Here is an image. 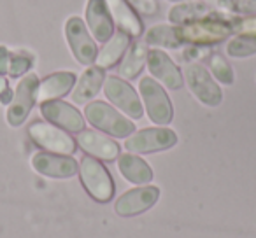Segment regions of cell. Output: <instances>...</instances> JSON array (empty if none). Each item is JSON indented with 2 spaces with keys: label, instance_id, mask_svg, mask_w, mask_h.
<instances>
[{
  "label": "cell",
  "instance_id": "obj_12",
  "mask_svg": "<svg viewBox=\"0 0 256 238\" xmlns=\"http://www.w3.org/2000/svg\"><path fill=\"white\" fill-rule=\"evenodd\" d=\"M158 198H160V189L154 186L132 189V191L124 193L116 202V214L121 217H132L142 214L150 210L158 202Z\"/></svg>",
  "mask_w": 256,
  "mask_h": 238
},
{
  "label": "cell",
  "instance_id": "obj_5",
  "mask_svg": "<svg viewBox=\"0 0 256 238\" xmlns=\"http://www.w3.org/2000/svg\"><path fill=\"white\" fill-rule=\"evenodd\" d=\"M39 79L36 74H28L20 81L16 93L12 96L11 107L8 110V123L11 126H22L28 117L30 110L37 102V91H39Z\"/></svg>",
  "mask_w": 256,
  "mask_h": 238
},
{
  "label": "cell",
  "instance_id": "obj_2",
  "mask_svg": "<svg viewBox=\"0 0 256 238\" xmlns=\"http://www.w3.org/2000/svg\"><path fill=\"white\" fill-rule=\"evenodd\" d=\"M79 174H81L82 186L93 200L100 203L110 202V198L114 196V182L107 168L100 161H96L95 158L84 156L79 165Z\"/></svg>",
  "mask_w": 256,
  "mask_h": 238
},
{
  "label": "cell",
  "instance_id": "obj_10",
  "mask_svg": "<svg viewBox=\"0 0 256 238\" xmlns=\"http://www.w3.org/2000/svg\"><path fill=\"white\" fill-rule=\"evenodd\" d=\"M104 91H106L107 98L116 107H120L124 114H128L134 119H140L142 117V103H140L136 89L128 84V82L121 81L120 77L110 75L104 82Z\"/></svg>",
  "mask_w": 256,
  "mask_h": 238
},
{
  "label": "cell",
  "instance_id": "obj_27",
  "mask_svg": "<svg viewBox=\"0 0 256 238\" xmlns=\"http://www.w3.org/2000/svg\"><path fill=\"white\" fill-rule=\"evenodd\" d=\"M210 68H212V74L216 75L218 81H221L223 84H232L234 82V70L226 63L223 56L220 54H214L210 56Z\"/></svg>",
  "mask_w": 256,
  "mask_h": 238
},
{
  "label": "cell",
  "instance_id": "obj_21",
  "mask_svg": "<svg viewBox=\"0 0 256 238\" xmlns=\"http://www.w3.org/2000/svg\"><path fill=\"white\" fill-rule=\"evenodd\" d=\"M130 44V35H126L124 32H116L107 44L104 46V49L96 56V67L100 68H110L120 61V58L123 56V53L128 49Z\"/></svg>",
  "mask_w": 256,
  "mask_h": 238
},
{
  "label": "cell",
  "instance_id": "obj_25",
  "mask_svg": "<svg viewBox=\"0 0 256 238\" xmlns=\"http://www.w3.org/2000/svg\"><path fill=\"white\" fill-rule=\"evenodd\" d=\"M226 53L232 58H244L256 54V33H242L228 42Z\"/></svg>",
  "mask_w": 256,
  "mask_h": 238
},
{
  "label": "cell",
  "instance_id": "obj_26",
  "mask_svg": "<svg viewBox=\"0 0 256 238\" xmlns=\"http://www.w3.org/2000/svg\"><path fill=\"white\" fill-rule=\"evenodd\" d=\"M218 7L230 14H256V0H218Z\"/></svg>",
  "mask_w": 256,
  "mask_h": 238
},
{
  "label": "cell",
  "instance_id": "obj_16",
  "mask_svg": "<svg viewBox=\"0 0 256 238\" xmlns=\"http://www.w3.org/2000/svg\"><path fill=\"white\" fill-rule=\"evenodd\" d=\"M78 144L84 153L100 158V160L112 161L114 158L120 156V146H118L114 140L107 139L102 133L93 132V130L79 132Z\"/></svg>",
  "mask_w": 256,
  "mask_h": 238
},
{
  "label": "cell",
  "instance_id": "obj_29",
  "mask_svg": "<svg viewBox=\"0 0 256 238\" xmlns=\"http://www.w3.org/2000/svg\"><path fill=\"white\" fill-rule=\"evenodd\" d=\"M128 2H130L137 11H140L146 16H153L154 12L158 11L156 2H153V0H128Z\"/></svg>",
  "mask_w": 256,
  "mask_h": 238
},
{
  "label": "cell",
  "instance_id": "obj_7",
  "mask_svg": "<svg viewBox=\"0 0 256 238\" xmlns=\"http://www.w3.org/2000/svg\"><path fill=\"white\" fill-rule=\"evenodd\" d=\"M65 35H67L68 46H70L72 53H74L76 60L81 65H92L93 61H96L98 51H96L95 40L90 37L86 25L81 18H72L67 19L65 23Z\"/></svg>",
  "mask_w": 256,
  "mask_h": 238
},
{
  "label": "cell",
  "instance_id": "obj_6",
  "mask_svg": "<svg viewBox=\"0 0 256 238\" xmlns=\"http://www.w3.org/2000/svg\"><path fill=\"white\" fill-rule=\"evenodd\" d=\"M178 144V135L168 128H146L140 130L124 142V149L130 153L150 154L170 149Z\"/></svg>",
  "mask_w": 256,
  "mask_h": 238
},
{
  "label": "cell",
  "instance_id": "obj_15",
  "mask_svg": "<svg viewBox=\"0 0 256 238\" xmlns=\"http://www.w3.org/2000/svg\"><path fill=\"white\" fill-rule=\"evenodd\" d=\"M148 67L150 72L164 82L170 89H181L182 88V74L178 68V65L160 49L148 51Z\"/></svg>",
  "mask_w": 256,
  "mask_h": 238
},
{
  "label": "cell",
  "instance_id": "obj_28",
  "mask_svg": "<svg viewBox=\"0 0 256 238\" xmlns=\"http://www.w3.org/2000/svg\"><path fill=\"white\" fill-rule=\"evenodd\" d=\"M34 65V58L30 54L23 53H11V63H9V75L11 77H20L25 72L30 70Z\"/></svg>",
  "mask_w": 256,
  "mask_h": 238
},
{
  "label": "cell",
  "instance_id": "obj_31",
  "mask_svg": "<svg viewBox=\"0 0 256 238\" xmlns=\"http://www.w3.org/2000/svg\"><path fill=\"white\" fill-rule=\"evenodd\" d=\"M9 63H11V51L6 46H0V75L9 74Z\"/></svg>",
  "mask_w": 256,
  "mask_h": 238
},
{
  "label": "cell",
  "instance_id": "obj_8",
  "mask_svg": "<svg viewBox=\"0 0 256 238\" xmlns=\"http://www.w3.org/2000/svg\"><path fill=\"white\" fill-rule=\"evenodd\" d=\"M28 135L37 146L46 151H53V153L64 154V156L76 153L74 139L68 137L65 132H62V130H58L56 126L48 125V123L36 121L34 125H30Z\"/></svg>",
  "mask_w": 256,
  "mask_h": 238
},
{
  "label": "cell",
  "instance_id": "obj_24",
  "mask_svg": "<svg viewBox=\"0 0 256 238\" xmlns=\"http://www.w3.org/2000/svg\"><path fill=\"white\" fill-rule=\"evenodd\" d=\"M146 44H151V46H156V47L178 49L182 44L179 26H170V25L153 26V28L146 33Z\"/></svg>",
  "mask_w": 256,
  "mask_h": 238
},
{
  "label": "cell",
  "instance_id": "obj_3",
  "mask_svg": "<svg viewBox=\"0 0 256 238\" xmlns=\"http://www.w3.org/2000/svg\"><path fill=\"white\" fill-rule=\"evenodd\" d=\"M179 33H181L182 44L190 42L195 46H214V44L226 40L234 32L228 21L207 18L179 26Z\"/></svg>",
  "mask_w": 256,
  "mask_h": 238
},
{
  "label": "cell",
  "instance_id": "obj_18",
  "mask_svg": "<svg viewBox=\"0 0 256 238\" xmlns=\"http://www.w3.org/2000/svg\"><path fill=\"white\" fill-rule=\"evenodd\" d=\"M109 12L112 16V21L118 23L121 32H124L130 37H139L142 33V21L139 16L134 12L126 0H106Z\"/></svg>",
  "mask_w": 256,
  "mask_h": 238
},
{
  "label": "cell",
  "instance_id": "obj_9",
  "mask_svg": "<svg viewBox=\"0 0 256 238\" xmlns=\"http://www.w3.org/2000/svg\"><path fill=\"white\" fill-rule=\"evenodd\" d=\"M186 82H188L192 93L200 100L202 103L209 107H216L223 100L220 86L212 81L210 74L198 63H192L186 67Z\"/></svg>",
  "mask_w": 256,
  "mask_h": 238
},
{
  "label": "cell",
  "instance_id": "obj_22",
  "mask_svg": "<svg viewBox=\"0 0 256 238\" xmlns=\"http://www.w3.org/2000/svg\"><path fill=\"white\" fill-rule=\"evenodd\" d=\"M212 12V7L204 2H192V4L176 5L168 11V19L174 25H188L200 19H207Z\"/></svg>",
  "mask_w": 256,
  "mask_h": 238
},
{
  "label": "cell",
  "instance_id": "obj_19",
  "mask_svg": "<svg viewBox=\"0 0 256 238\" xmlns=\"http://www.w3.org/2000/svg\"><path fill=\"white\" fill-rule=\"evenodd\" d=\"M118 168L126 181L134 184H150L153 181V170L151 167L139 156L134 154H121L118 158Z\"/></svg>",
  "mask_w": 256,
  "mask_h": 238
},
{
  "label": "cell",
  "instance_id": "obj_20",
  "mask_svg": "<svg viewBox=\"0 0 256 238\" xmlns=\"http://www.w3.org/2000/svg\"><path fill=\"white\" fill-rule=\"evenodd\" d=\"M104 79V68L100 67H90L84 74L81 75L78 86L72 91V102L79 103V105H84L86 102H90L92 98H95L96 93L100 91V86H102Z\"/></svg>",
  "mask_w": 256,
  "mask_h": 238
},
{
  "label": "cell",
  "instance_id": "obj_17",
  "mask_svg": "<svg viewBox=\"0 0 256 238\" xmlns=\"http://www.w3.org/2000/svg\"><path fill=\"white\" fill-rule=\"evenodd\" d=\"M74 84H76L74 72H56V74H51L39 84L37 100L40 103H44V102L62 98V96H65L67 93L72 91V86Z\"/></svg>",
  "mask_w": 256,
  "mask_h": 238
},
{
  "label": "cell",
  "instance_id": "obj_1",
  "mask_svg": "<svg viewBox=\"0 0 256 238\" xmlns=\"http://www.w3.org/2000/svg\"><path fill=\"white\" fill-rule=\"evenodd\" d=\"M86 119L92 126L98 128L100 132H106L118 139L130 137L136 130L134 123H130L124 116H121L118 110H114L110 105L104 102L88 103L84 109Z\"/></svg>",
  "mask_w": 256,
  "mask_h": 238
},
{
  "label": "cell",
  "instance_id": "obj_14",
  "mask_svg": "<svg viewBox=\"0 0 256 238\" xmlns=\"http://www.w3.org/2000/svg\"><path fill=\"white\" fill-rule=\"evenodd\" d=\"M86 21L93 37L98 42H107L114 35V21L106 0H88L86 5Z\"/></svg>",
  "mask_w": 256,
  "mask_h": 238
},
{
  "label": "cell",
  "instance_id": "obj_30",
  "mask_svg": "<svg viewBox=\"0 0 256 238\" xmlns=\"http://www.w3.org/2000/svg\"><path fill=\"white\" fill-rule=\"evenodd\" d=\"M12 96H14V93H12V89L9 88L6 77L4 75H0V103L12 102Z\"/></svg>",
  "mask_w": 256,
  "mask_h": 238
},
{
  "label": "cell",
  "instance_id": "obj_11",
  "mask_svg": "<svg viewBox=\"0 0 256 238\" xmlns=\"http://www.w3.org/2000/svg\"><path fill=\"white\" fill-rule=\"evenodd\" d=\"M40 114L48 121L60 126V128L68 130V132H82V128H84V119H82L81 112L74 109L70 103L62 102V100L44 102L40 105Z\"/></svg>",
  "mask_w": 256,
  "mask_h": 238
},
{
  "label": "cell",
  "instance_id": "obj_13",
  "mask_svg": "<svg viewBox=\"0 0 256 238\" xmlns=\"http://www.w3.org/2000/svg\"><path fill=\"white\" fill-rule=\"evenodd\" d=\"M32 167L40 175L53 179H68L74 177L79 172V167L74 158L70 156H58L51 153H37L32 158Z\"/></svg>",
  "mask_w": 256,
  "mask_h": 238
},
{
  "label": "cell",
  "instance_id": "obj_4",
  "mask_svg": "<svg viewBox=\"0 0 256 238\" xmlns=\"http://www.w3.org/2000/svg\"><path fill=\"white\" fill-rule=\"evenodd\" d=\"M139 89L151 121L156 125H168L174 117V109L165 89L151 77H142V81L139 82Z\"/></svg>",
  "mask_w": 256,
  "mask_h": 238
},
{
  "label": "cell",
  "instance_id": "obj_23",
  "mask_svg": "<svg viewBox=\"0 0 256 238\" xmlns=\"http://www.w3.org/2000/svg\"><path fill=\"white\" fill-rule=\"evenodd\" d=\"M148 61V47L142 42H134L128 49L126 56H124L123 63L120 67V74L124 79L132 81V79L139 77V74L142 72L144 63Z\"/></svg>",
  "mask_w": 256,
  "mask_h": 238
},
{
  "label": "cell",
  "instance_id": "obj_32",
  "mask_svg": "<svg viewBox=\"0 0 256 238\" xmlns=\"http://www.w3.org/2000/svg\"><path fill=\"white\" fill-rule=\"evenodd\" d=\"M168 2H181V0H168Z\"/></svg>",
  "mask_w": 256,
  "mask_h": 238
}]
</instances>
